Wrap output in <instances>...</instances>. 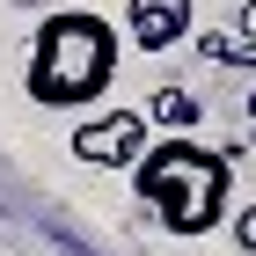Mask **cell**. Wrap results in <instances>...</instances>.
Returning a JSON list of instances; mask_svg holds the SVG:
<instances>
[{"mask_svg": "<svg viewBox=\"0 0 256 256\" xmlns=\"http://www.w3.org/2000/svg\"><path fill=\"white\" fill-rule=\"evenodd\" d=\"M132 198L168 234L198 242L234 212V168H227V154H212L190 132H176V139H161V146H146L132 161Z\"/></svg>", "mask_w": 256, "mask_h": 256, "instance_id": "obj_1", "label": "cell"}, {"mask_svg": "<svg viewBox=\"0 0 256 256\" xmlns=\"http://www.w3.org/2000/svg\"><path fill=\"white\" fill-rule=\"evenodd\" d=\"M118 80V30L102 15H44L37 44H30V74L22 88L44 102V110H80V102H96L102 88Z\"/></svg>", "mask_w": 256, "mask_h": 256, "instance_id": "obj_2", "label": "cell"}, {"mask_svg": "<svg viewBox=\"0 0 256 256\" xmlns=\"http://www.w3.org/2000/svg\"><path fill=\"white\" fill-rule=\"evenodd\" d=\"M74 154L88 161V168H132V161L146 154V118H139V110H110V118L80 124Z\"/></svg>", "mask_w": 256, "mask_h": 256, "instance_id": "obj_3", "label": "cell"}, {"mask_svg": "<svg viewBox=\"0 0 256 256\" xmlns=\"http://www.w3.org/2000/svg\"><path fill=\"white\" fill-rule=\"evenodd\" d=\"M124 37L146 44V52L183 44L190 37V0H132V8H124Z\"/></svg>", "mask_w": 256, "mask_h": 256, "instance_id": "obj_4", "label": "cell"}, {"mask_svg": "<svg viewBox=\"0 0 256 256\" xmlns=\"http://www.w3.org/2000/svg\"><path fill=\"white\" fill-rule=\"evenodd\" d=\"M198 52H205L212 66H256V37L242 30V22H234V30H212V37H198Z\"/></svg>", "mask_w": 256, "mask_h": 256, "instance_id": "obj_5", "label": "cell"}, {"mask_svg": "<svg viewBox=\"0 0 256 256\" xmlns=\"http://www.w3.org/2000/svg\"><path fill=\"white\" fill-rule=\"evenodd\" d=\"M154 118L176 124V132H190V124H198V102L183 96V88H161V96H154Z\"/></svg>", "mask_w": 256, "mask_h": 256, "instance_id": "obj_6", "label": "cell"}, {"mask_svg": "<svg viewBox=\"0 0 256 256\" xmlns=\"http://www.w3.org/2000/svg\"><path fill=\"white\" fill-rule=\"evenodd\" d=\"M234 249L256 256V205H242V212H234Z\"/></svg>", "mask_w": 256, "mask_h": 256, "instance_id": "obj_7", "label": "cell"}, {"mask_svg": "<svg viewBox=\"0 0 256 256\" xmlns=\"http://www.w3.org/2000/svg\"><path fill=\"white\" fill-rule=\"evenodd\" d=\"M234 22H242V30H249V37H256V0H249V8H242V15H234Z\"/></svg>", "mask_w": 256, "mask_h": 256, "instance_id": "obj_8", "label": "cell"}, {"mask_svg": "<svg viewBox=\"0 0 256 256\" xmlns=\"http://www.w3.org/2000/svg\"><path fill=\"white\" fill-rule=\"evenodd\" d=\"M249 110H256V96H249Z\"/></svg>", "mask_w": 256, "mask_h": 256, "instance_id": "obj_9", "label": "cell"}]
</instances>
